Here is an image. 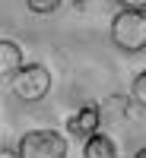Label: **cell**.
<instances>
[{
	"mask_svg": "<svg viewBox=\"0 0 146 158\" xmlns=\"http://www.w3.org/2000/svg\"><path fill=\"white\" fill-rule=\"evenodd\" d=\"M19 158H67V139L57 130H29L19 136Z\"/></svg>",
	"mask_w": 146,
	"mask_h": 158,
	"instance_id": "2",
	"label": "cell"
},
{
	"mask_svg": "<svg viewBox=\"0 0 146 158\" xmlns=\"http://www.w3.org/2000/svg\"><path fill=\"white\" fill-rule=\"evenodd\" d=\"M22 70H25V63H22L19 44L10 41V38H3V41H0V76H3L7 82H13Z\"/></svg>",
	"mask_w": 146,
	"mask_h": 158,
	"instance_id": "5",
	"label": "cell"
},
{
	"mask_svg": "<svg viewBox=\"0 0 146 158\" xmlns=\"http://www.w3.org/2000/svg\"><path fill=\"white\" fill-rule=\"evenodd\" d=\"M121 10H143L146 13V0H117Z\"/></svg>",
	"mask_w": 146,
	"mask_h": 158,
	"instance_id": "9",
	"label": "cell"
},
{
	"mask_svg": "<svg viewBox=\"0 0 146 158\" xmlns=\"http://www.w3.org/2000/svg\"><path fill=\"white\" fill-rule=\"evenodd\" d=\"M134 158H146V149H140V152H137V155H134Z\"/></svg>",
	"mask_w": 146,
	"mask_h": 158,
	"instance_id": "10",
	"label": "cell"
},
{
	"mask_svg": "<svg viewBox=\"0 0 146 158\" xmlns=\"http://www.w3.org/2000/svg\"><path fill=\"white\" fill-rule=\"evenodd\" d=\"M83 158H117V146H114V139H111V136L95 133L92 139H86V146H83Z\"/></svg>",
	"mask_w": 146,
	"mask_h": 158,
	"instance_id": "6",
	"label": "cell"
},
{
	"mask_svg": "<svg viewBox=\"0 0 146 158\" xmlns=\"http://www.w3.org/2000/svg\"><path fill=\"white\" fill-rule=\"evenodd\" d=\"M111 41L127 54L146 51V13L143 10H121L111 19Z\"/></svg>",
	"mask_w": 146,
	"mask_h": 158,
	"instance_id": "1",
	"label": "cell"
},
{
	"mask_svg": "<svg viewBox=\"0 0 146 158\" xmlns=\"http://www.w3.org/2000/svg\"><path fill=\"white\" fill-rule=\"evenodd\" d=\"M130 98H134L140 108H146V70L134 79V82H130Z\"/></svg>",
	"mask_w": 146,
	"mask_h": 158,
	"instance_id": "8",
	"label": "cell"
},
{
	"mask_svg": "<svg viewBox=\"0 0 146 158\" xmlns=\"http://www.w3.org/2000/svg\"><path fill=\"white\" fill-rule=\"evenodd\" d=\"M25 6L32 13H38V16H51V13L60 10V0H25Z\"/></svg>",
	"mask_w": 146,
	"mask_h": 158,
	"instance_id": "7",
	"label": "cell"
},
{
	"mask_svg": "<svg viewBox=\"0 0 146 158\" xmlns=\"http://www.w3.org/2000/svg\"><path fill=\"white\" fill-rule=\"evenodd\" d=\"M10 89H13V95L19 101H42L51 92V70L45 63H29V67L10 82Z\"/></svg>",
	"mask_w": 146,
	"mask_h": 158,
	"instance_id": "3",
	"label": "cell"
},
{
	"mask_svg": "<svg viewBox=\"0 0 146 158\" xmlns=\"http://www.w3.org/2000/svg\"><path fill=\"white\" fill-rule=\"evenodd\" d=\"M99 123H102V108H95V104H83L76 114H70L67 133L73 139H92L99 133Z\"/></svg>",
	"mask_w": 146,
	"mask_h": 158,
	"instance_id": "4",
	"label": "cell"
}]
</instances>
